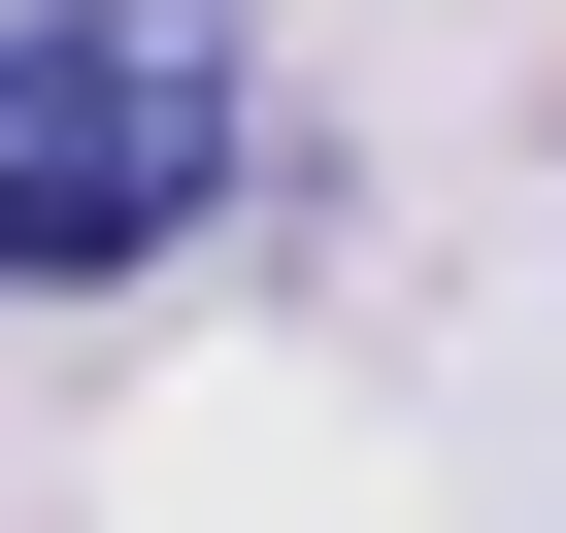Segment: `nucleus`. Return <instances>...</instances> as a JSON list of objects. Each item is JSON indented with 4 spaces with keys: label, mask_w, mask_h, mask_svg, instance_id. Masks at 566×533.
Returning a JSON list of instances; mask_svg holds the SVG:
<instances>
[{
    "label": "nucleus",
    "mask_w": 566,
    "mask_h": 533,
    "mask_svg": "<svg viewBox=\"0 0 566 533\" xmlns=\"http://www.w3.org/2000/svg\"><path fill=\"white\" fill-rule=\"evenodd\" d=\"M233 200V34L200 0H0V301H101Z\"/></svg>",
    "instance_id": "1"
}]
</instances>
